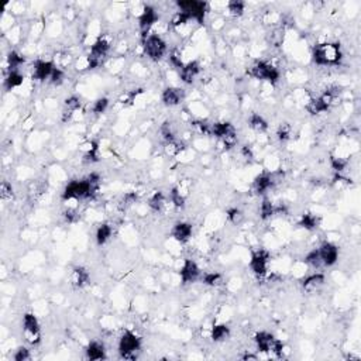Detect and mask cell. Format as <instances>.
<instances>
[{
	"instance_id": "obj_24",
	"label": "cell",
	"mask_w": 361,
	"mask_h": 361,
	"mask_svg": "<svg viewBox=\"0 0 361 361\" xmlns=\"http://www.w3.org/2000/svg\"><path fill=\"white\" fill-rule=\"evenodd\" d=\"M112 234H113V229H112L110 224H107V223L100 224V226L96 229V233H95V238H96L97 246H105L106 243L110 240Z\"/></svg>"
},
{
	"instance_id": "obj_12",
	"label": "cell",
	"mask_w": 361,
	"mask_h": 361,
	"mask_svg": "<svg viewBox=\"0 0 361 361\" xmlns=\"http://www.w3.org/2000/svg\"><path fill=\"white\" fill-rule=\"evenodd\" d=\"M268 261H270V254L265 250H257L251 254L250 260V268L256 274L257 277H264L268 270Z\"/></svg>"
},
{
	"instance_id": "obj_33",
	"label": "cell",
	"mask_w": 361,
	"mask_h": 361,
	"mask_svg": "<svg viewBox=\"0 0 361 361\" xmlns=\"http://www.w3.org/2000/svg\"><path fill=\"white\" fill-rule=\"evenodd\" d=\"M191 126H192V129H194L195 132L198 133L199 136H212V130H211L212 124H208L206 122H203V120H192V122H191Z\"/></svg>"
},
{
	"instance_id": "obj_42",
	"label": "cell",
	"mask_w": 361,
	"mask_h": 361,
	"mask_svg": "<svg viewBox=\"0 0 361 361\" xmlns=\"http://www.w3.org/2000/svg\"><path fill=\"white\" fill-rule=\"evenodd\" d=\"M64 217L67 223H75L79 219V213L76 211V208H68L67 211L64 212Z\"/></svg>"
},
{
	"instance_id": "obj_25",
	"label": "cell",
	"mask_w": 361,
	"mask_h": 361,
	"mask_svg": "<svg viewBox=\"0 0 361 361\" xmlns=\"http://www.w3.org/2000/svg\"><path fill=\"white\" fill-rule=\"evenodd\" d=\"M230 336V327L224 323H219L215 325L211 329V337L213 342H224L226 339H229Z\"/></svg>"
},
{
	"instance_id": "obj_39",
	"label": "cell",
	"mask_w": 361,
	"mask_h": 361,
	"mask_svg": "<svg viewBox=\"0 0 361 361\" xmlns=\"http://www.w3.org/2000/svg\"><path fill=\"white\" fill-rule=\"evenodd\" d=\"M291 126L287 123L281 124L280 127H278V130H277V137H278V140L280 141H287L291 139Z\"/></svg>"
},
{
	"instance_id": "obj_29",
	"label": "cell",
	"mask_w": 361,
	"mask_h": 361,
	"mask_svg": "<svg viewBox=\"0 0 361 361\" xmlns=\"http://www.w3.org/2000/svg\"><path fill=\"white\" fill-rule=\"evenodd\" d=\"M171 203L175 206L176 209H184L185 208V201H186V195L179 189V186H175L171 189Z\"/></svg>"
},
{
	"instance_id": "obj_28",
	"label": "cell",
	"mask_w": 361,
	"mask_h": 361,
	"mask_svg": "<svg viewBox=\"0 0 361 361\" xmlns=\"http://www.w3.org/2000/svg\"><path fill=\"white\" fill-rule=\"evenodd\" d=\"M299 226L302 229L309 230V231L316 230L319 227V217L313 213H303L299 219Z\"/></svg>"
},
{
	"instance_id": "obj_44",
	"label": "cell",
	"mask_w": 361,
	"mask_h": 361,
	"mask_svg": "<svg viewBox=\"0 0 361 361\" xmlns=\"http://www.w3.org/2000/svg\"><path fill=\"white\" fill-rule=\"evenodd\" d=\"M241 154H243V155H244V158H247V159L254 158L253 150H251V147H248V145H244V147H243V150H241Z\"/></svg>"
},
{
	"instance_id": "obj_1",
	"label": "cell",
	"mask_w": 361,
	"mask_h": 361,
	"mask_svg": "<svg viewBox=\"0 0 361 361\" xmlns=\"http://www.w3.org/2000/svg\"><path fill=\"white\" fill-rule=\"evenodd\" d=\"M342 58H343L342 48H340V44H337V43L317 44L312 53V60L319 67L336 65L342 61Z\"/></svg>"
},
{
	"instance_id": "obj_41",
	"label": "cell",
	"mask_w": 361,
	"mask_h": 361,
	"mask_svg": "<svg viewBox=\"0 0 361 361\" xmlns=\"http://www.w3.org/2000/svg\"><path fill=\"white\" fill-rule=\"evenodd\" d=\"M30 359H31V354H30V350L26 347H18L13 354V360L14 361H27Z\"/></svg>"
},
{
	"instance_id": "obj_11",
	"label": "cell",
	"mask_w": 361,
	"mask_h": 361,
	"mask_svg": "<svg viewBox=\"0 0 361 361\" xmlns=\"http://www.w3.org/2000/svg\"><path fill=\"white\" fill-rule=\"evenodd\" d=\"M158 21V14L154 7L151 6H144L140 13V17H139V27H140V34L141 40L144 41L148 35L152 27L157 24Z\"/></svg>"
},
{
	"instance_id": "obj_13",
	"label": "cell",
	"mask_w": 361,
	"mask_h": 361,
	"mask_svg": "<svg viewBox=\"0 0 361 361\" xmlns=\"http://www.w3.org/2000/svg\"><path fill=\"white\" fill-rule=\"evenodd\" d=\"M201 275V268L199 265L195 263L194 260L191 258H186L184 260L182 263V267H181V271H179V277H181V282L182 284H192L195 282Z\"/></svg>"
},
{
	"instance_id": "obj_10",
	"label": "cell",
	"mask_w": 361,
	"mask_h": 361,
	"mask_svg": "<svg viewBox=\"0 0 361 361\" xmlns=\"http://www.w3.org/2000/svg\"><path fill=\"white\" fill-rule=\"evenodd\" d=\"M176 6L179 7V11L186 13L198 24L205 23V16H206V10H208V4L205 1H196V0L178 1Z\"/></svg>"
},
{
	"instance_id": "obj_26",
	"label": "cell",
	"mask_w": 361,
	"mask_h": 361,
	"mask_svg": "<svg viewBox=\"0 0 361 361\" xmlns=\"http://www.w3.org/2000/svg\"><path fill=\"white\" fill-rule=\"evenodd\" d=\"M248 124H250L251 130H254L256 133H260V134H263V133L268 130V122L265 120L263 116L258 115V113H253V115L250 116Z\"/></svg>"
},
{
	"instance_id": "obj_30",
	"label": "cell",
	"mask_w": 361,
	"mask_h": 361,
	"mask_svg": "<svg viewBox=\"0 0 361 361\" xmlns=\"http://www.w3.org/2000/svg\"><path fill=\"white\" fill-rule=\"evenodd\" d=\"M26 58L23 54L17 51H10L7 55V64H9V71H18V68L24 64Z\"/></svg>"
},
{
	"instance_id": "obj_15",
	"label": "cell",
	"mask_w": 361,
	"mask_h": 361,
	"mask_svg": "<svg viewBox=\"0 0 361 361\" xmlns=\"http://www.w3.org/2000/svg\"><path fill=\"white\" fill-rule=\"evenodd\" d=\"M275 184H277V179H275L274 172H263L256 176V179L253 182V191L257 195H263L267 191H270Z\"/></svg>"
},
{
	"instance_id": "obj_17",
	"label": "cell",
	"mask_w": 361,
	"mask_h": 361,
	"mask_svg": "<svg viewBox=\"0 0 361 361\" xmlns=\"http://www.w3.org/2000/svg\"><path fill=\"white\" fill-rule=\"evenodd\" d=\"M185 97V90L181 88H176V86H169L167 88L162 95H161V100L162 103L168 107H174V106H178Z\"/></svg>"
},
{
	"instance_id": "obj_34",
	"label": "cell",
	"mask_w": 361,
	"mask_h": 361,
	"mask_svg": "<svg viewBox=\"0 0 361 361\" xmlns=\"http://www.w3.org/2000/svg\"><path fill=\"white\" fill-rule=\"evenodd\" d=\"M0 198L3 202H9L14 198V192H13V186L7 181H3L0 185Z\"/></svg>"
},
{
	"instance_id": "obj_9",
	"label": "cell",
	"mask_w": 361,
	"mask_h": 361,
	"mask_svg": "<svg viewBox=\"0 0 361 361\" xmlns=\"http://www.w3.org/2000/svg\"><path fill=\"white\" fill-rule=\"evenodd\" d=\"M21 327H23V336L27 343L31 346H37L41 343V327H40V322L34 313H26L23 316Z\"/></svg>"
},
{
	"instance_id": "obj_37",
	"label": "cell",
	"mask_w": 361,
	"mask_h": 361,
	"mask_svg": "<svg viewBox=\"0 0 361 361\" xmlns=\"http://www.w3.org/2000/svg\"><path fill=\"white\" fill-rule=\"evenodd\" d=\"M227 219H229L230 223H233V224H238V223H241L243 219H244V215H243V212L237 209V208H231L227 211Z\"/></svg>"
},
{
	"instance_id": "obj_19",
	"label": "cell",
	"mask_w": 361,
	"mask_h": 361,
	"mask_svg": "<svg viewBox=\"0 0 361 361\" xmlns=\"http://www.w3.org/2000/svg\"><path fill=\"white\" fill-rule=\"evenodd\" d=\"M199 73H201V64L198 61H189L184 64V67L181 68L179 76H181V80L184 83L191 85L198 78Z\"/></svg>"
},
{
	"instance_id": "obj_8",
	"label": "cell",
	"mask_w": 361,
	"mask_h": 361,
	"mask_svg": "<svg viewBox=\"0 0 361 361\" xmlns=\"http://www.w3.org/2000/svg\"><path fill=\"white\" fill-rule=\"evenodd\" d=\"M144 54L151 61H161L167 54V43L159 34H151L143 41Z\"/></svg>"
},
{
	"instance_id": "obj_3",
	"label": "cell",
	"mask_w": 361,
	"mask_h": 361,
	"mask_svg": "<svg viewBox=\"0 0 361 361\" xmlns=\"http://www.w3.org/2000/svg\"><path fill=\"white\" fill-rule=\"evenodd\" d=\"M254 342H256L257 350L260 353L270 354V356H274L277 359L282 357V354H284V343L268 332L257 333L254 336Z\"/></svg>"
},
{
	"instance_id": "obj_40",
	"label": "cell",
	"mask_w": 361,
	"mask_h": 361,
	"mask_svg": "<svg viewBox=\"0 0 361 361\" xmlns=\"http://www.w3.org/2000/svg\"><path fill=\"white\" fill-rule=\"evenodd\" d=\"M65 79V73H64V71L61 68H58V67H55V70L53 71V73H51V76H50V79L48 82L51 83V85H61L62 82Z\"/></svg>"
},
{
	"instance_id": "obj_27",
	"label": "cell",
	"mask_w": 361,
	"mask_h": 361,
	"mask_svg": "<svg viewBox=\"0 0 361 361\" xmlns=\"http://www.w3.org/2000/svg\"><path fill=\"white\" fill-rule=\"evenodd\" d=\"M165 205H167V198H165V195L162 192H159V191L151 195L150 199H148V208L152 212H155V213L162 211L165 208Z\"/></svg>"
},
{
	"instance_id": "obj_38",
	"label": "cell",
	"mask_w": 361,
	"mask_h": 361,
	"mask_svg": "<svg viewBox=\"0 0 361 361\" xmlns=\"http://www.w3.org/2000/svg\"><path fill=\"white\" fill-rule=\"evenodd\" d=\"M203 282L209 287H217L221 282V275L219 273H208L203 277Z\"/></svg>"
},
{
	"instance_id": "obj_14",
	"label": "cell",
	"mask_w": 361,
	"mask_h": 361,
	"mask_svg": "<svg viewBox=\"0 0 361 361\" xmlns=\"http://www.w3.org/2000/svg\"><path fill=\"white\" fill-rule=\"evenodd\" d=\"M317 251H319L322 265H325V267H332L339 260V248H337L336 244L330 243V241L323 243L322 246L317 248Z\"/></svg>"
},
{
	"instance_id": "obj_31",
	"label": "cell",
	"mask_w": 361,
	"mask_h": 361,
	"mask_svg": "<svg viewBox=\"0 0 361 361\" xmlns=\"http://www.w3.org/2000/svg\"><path fill=\"white\" fill-rule=\"evenodd\" d=\"M226 7H227V11H229L230 16L240 17V16H243V13L246 10V3L241 1V0H231V1H229L226 4Z\"/></svg>"
},
{
	"instance_id": "obj_43",
	"label": "cell",
	"mask_w": 361,
	"mask_h": 361,
	"mask_svg": "<svg viewBox=\"0 0 361 361\" xmlns=\"http://www.w3.org/2000/svg\"><path fill=\"white\" fill-rule=\"evenodd\" d=\"M332 167L337 172H342L347 167V161L344 158H337V157H332Z\"/></svg>"
},
{
	"instance_id": "obj_18",
	"label": "cell",
	"mask_w": 361,
	"mask_h": 361,
	"mask_svg": "<svg viewBox=\"0 0 361 361\" xmlns=\"http://www.w3.org/2000/svg\"><path fill=\"white\" fill-rule=\"evenodd\" d=\"M54 70H55L54 62L38 60V61L34 64V68H33V78H34L35 80H40V82L48 80Z\"/></svg>"
},
{
	"instance_id": "obj_6",
	"label": "cell",
	"mask_w": 361,
	"mask_h": 361,
	"mask_svg": "<svg viewBox=\"0 0 361 361\" xmlns=\"http://www.w3.org/2000/svg\"><path fill=\"white\" fill-rule=\"evenodd\" d=\"M212 136H215L217 140L224 145L226 150L233 148L237 144V132L234 126L229 122H217L211 126Z\"/></svg>"
},
{
	"instance_id": "obj_5",
	"label": "cell",
	"mask_w": 361,
	"mask_h": 361,
	"mask_svg": "<svg viewBox=\"0 0 361 361\" xmlns=\"http://www.w3.org/2000/svg\"><path fill=\"white\" fill-rule=\"evenodd\" d=\"M112 50V40L107 35H102L99 37L96 41L90 47V53L86 55L89 62V70H95L97 68L106 57Z\"/></svg>"
},
{
	"instance_id": "obj_4",
	"label": "cell",
	"mask_w": 361,
	"mask_h": 361,
	"mask_svg": "<svg viewBox=\"0 0 361 361\" xmlns=\"http://www.w3.org/2000/svg\"><path fill=\"white\" fill-rule=\"evenodd\" d=\"M119 354L124 360H136L137 354L140 353L141 349V339L136 335L134 332H124L123 335L119 339Z\"/></svg>"
},
{
	"instance_id": "obj_45",
	"label": "cell",
	"mask_w": 361,
	"mask_h": 361,
	"mask_svg": "<svg viewBox=\"0 0 361 361\" xmlns=\"http://www.w3.org/2000/svg\"><path fill=\"white\" fill-rule=\"evenodd\" d=\"M260 359V356H257V354H244L243 356V360H258Z\"/></svg>"
},
{
	"instance_id": "obj_32",
	"label": "cell",
	"mask_w": 361,
	"mask_h": 361,
	"mask_svg": "<svg viewBox=\"0 0 361 361\" xmlns=\"http://www.w3.org/2000/svg\"><path fill=\"white\" fill-rule=\"evenodd\" d=\"M260 215L263 220H268L275 215V205L270 199H264L260 206Z\"/></svg>"
},
{
	"instance_id": "obj_36",
	"label": "cell",
	"mask_w": 361,
	"mask_h": 361,
	"mask_svg": "<svg viewBox=\"0 0 361 361\" xmlns=\"http://www.w3.org/2000/svg\"><path fill=\"white\" fill-rule=\"evenodd\" d=\"M109 107V99L107 97H99L96 102H93V106H92V110L95 115H102L105 113Z\"/></svg>"
},
{
	"instance_id": "obj_21",
	"label": "cell",
	"mask_w": 361,
	"mask_h": 361,
	"mask_svg": "<svg viewBox=\"0 0 361 361\" xmlns=\"http://www.w3.org/2000/svg\"><path fill=\"white\" fill-rule=\"evenodd\" d=\"M323 284H325V275L320 273H316L312 274V275H308L306 278H303L302 288L306 292H313L319 289L320 287H323Z\"/></svg>"
},
{
	"instance_id": "obj_22",
	"label": "cell",
	"mask_w": 361,
	"mask_h": 361,
	"mask_svg": "<svg viewBox=\"0 0 361 361\" xmlns=\"http://www.w3.org/2000/svg\"><path fill=\"white\" fill-rule=\"evenodd\" d=\"M85 353H86V359H89V360H105L107 357L105 346L100 342H90Z\"/></svg>"
},
{
	"instance_id": "obj_7",
	"label": "cell",
	"mask_w": 361,
	"mask_h": 361,
	"mask_svg": "<svg viewBox=\"0 0 361 361\" xmlns=\"http://www.w3.org/2000/svg\"><path fill=\"white\" fill-rule=\"evenodd\" d=\"M250 76L256 78L258 80H264L268 83H277L280 79V71L277 67H274L273 64L267 61H257L251 65V68L248 71Z\"/></svg>"
},
{
	"instance_id": "obj_16",
	"label": "cell",
	"mask_w": 361,
	"mask_h": 361,
	"mask_svg": "<svg viewBox=\"0 0 361 361\" xmlns=\"http://www.w3.org/2000/svg\"><path fill=\"white\" fill-rule=\"evenodd\" d=\"M192 233H194V229H192V224H191V223L178 221L175 226L172 227L171 236H172V238H174L175 241H178L179 244H185V243H188V241L191 240Z\"/></svg>"
},
{
	"instance_id": "obj_2",
	"label": "cell",
	"mask_w": 361,
	"mask_h": 361,
	"mask_svg": "<svg viewBox=\"0 0 361 361\" xmlns=\"http://www.w3.org/2000/svg\"><path fill=\"white\" fill-rule=\"evenodd\" d=\"M99 186L92 185L89 179H82V181H72L65 186L62 192V201L70 202V201H80V199H88L96 194Z\"/></svg>"
},
{
	"instance_id": "obj_23",
	"label": "cell",
	"mask_w": 361,
	"mask_h": 361,
	"mask_svg": "<svg viewBox=\"0 0 361 361\" xmlns=\"http://www.w3.org/2000/svg\"><path fill=\"white\" fill-rule=\"evenodd\" d=\"M23 83H24V76H23V73H20L18 71H9L7 76L4 78V82H3V85H4V89H6V90L20 88Z\"/></svg>"
},
{
	"instance_id": "obj_35",
	"label": "cell",
	"mask_w": 361,
	"mask_h": 361,
	"mask_svg": "<svg viewBox=\"0 0 361 361\" xmlns=\"http://www.w3.org/2000/svg\"><path fill=\"white\" fill-rule=\"evenodd\" d=\"M305 264H308L312 268H319L322 265L320 261V257H319V251L316 250H312L310 253H308V256L305 257Z\"/></svg>"
},
{
	"instance_id": "obj_20",
	"label": "cell",
	"mask_w": 361,
	"mask_h": 361,
	"mask_svg": "<svg viewBox=\"0 0 361 361\" xmlns=\"http://www.w3.org/2000/svg\"><path fill=\"white\" fill-rule=\"evenodd\" d=\"M90 281V274L85 267H75L71 274V284L75 288H83Z\"/></svg>"
}]
</instances>
